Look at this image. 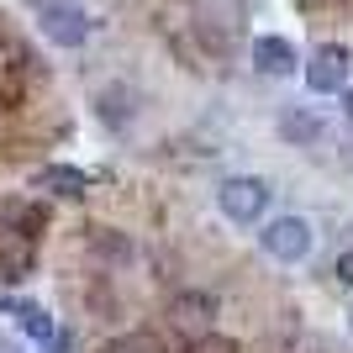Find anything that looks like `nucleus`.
<instances>
[{"label": "nucleus", "mask_w": 353, "mask_h": 353, "mask_svg": "<svg viewBox=\"0 0 353 353\" xmlns=\"http://www.w3.org/2000/svg\"><path fill=\"white\" fill-rule=\"evenodd\" d=\"M0 353H21V348H16V343H6V338H0Z\"/></svg>", "instance_id": "nucleus-14"}, {"label": "nucleus", "mask_w": 353, "mask_h": 353, "mask_svg": "<svg viewBox=\"0 0 353 353\" xmlns=\"http://www.w3.org/2000/svg\"><path fill=\"white\" fill-rule=\"evenodd\" d=\"M90 174L85 169H74V163H48L37 169V190H53V195H85Z\"/></svg>", "instance_id": "nucleus-9"}, {"label": "nucleus", "mask_w": 353, "mask_h": 353, "mask_svg": "<svg viewBox=\"0 0 353 353\" xmlns=\"http://www.w3.org/2000/svg\"><path fill=\"white\" fill-rule=\"evenodd\" d=\"M11 311H16V327H21V332H27L32 343H43V348H53V353H59V348H69V338H63L59 327H53V316H48L43 306H27V301H16Z\"/></svg>", "instance_id": "nucleus-7"}, {"label": "nucleus", "mask_w": 353, "mask_h": 353, "mask_svg": "<svg viewBox=\"0 0 353 353\" xmlns=\"http://www.w3.org/2000/svg\"><path fill=\"white\" fill-rule=\"evenodd\" d=\"M216 206H221V216L237 221V227L264 221V211H269V185H264L259 174H232V179H221Z\"/></svg>", "instance_id": "nucleus-1"}, {"label": "nucleus", "mask_w": 353, "mask_h": 353, "mask_svg": "<svg viewBox=\"0 0 353 353\" xmlns=\"http://www.w3.org/2000/svg\"><path fill=\"white\" fill-rule=\"evenodd\" d=\"M105 353H163V348H159V338H153V332H132V338L111 343Z\"/></svg>", "instance_id": "nucleus-10"}, {"label": "nucleus", "mask_w": 353, "mask_h": 353, "mask_svg": "<svg viewBox=\"0 0 353 353\" xmlns=\"http://www.w3.org/2000/svg\"><path fill=\"white\" fill-rule=\"evenodd\" d=\"M343 111H348V117H353V90H343Z\"/></svg>", "instance_id": "nucleus-13"}, {"label": "nucleus", "mask_w": 353, "mask_h": 353, "mask_svg": "<svg viewBox=\"0 0 353 353\" xmlns=\"http://www.w3.org/2000/svg\"><path fill=\"white\" fill-rule=\"evenodd\" d=\"M195 353H237V343L216 338V332H206V338H195Z\"/></svg>", "instance_id": "nucleus-11"}, {"label": "nucleus", "mask_w": 353, "mask_h": 353, "mask_svg": "<svg viewBox=\"0 0 353 353\" xmlns=\"http://www.w3.org/2000/svg\"><path fill=\"white\" fill-rule=\"evenodd\" d=\"M211 316H216V301H211L206 290H185V295L169 301V322H174L179 332H190V338H206Z\"/></svg>", "instance_id": "nucleus-5"}, {"label": "nucleus", "mask_w": 353, "mask_h": 353, "mask_svg": "<svg viewBox=\"0 0 353 353\" xmlns=\"http://www.w3.org/2000/svg\"><path fill=\"white\" fill-rule=\"evenodd\" d=\"M259 248H264L269 259H280V264H301V259L311 253V221L306 216H274V221H264Z\"/></svg>", "instance_id": "nucleus-2"}, {"label": "nucleus", "mask_w": 353, "mask_h": 353, "mask_svg": "<svg viewBox=\"0 0 353 353\" xmlns=\"http://www.w3.org/2000/svg\"><path fill=\"white\" fill-rule=\"evenodd\" d=\"M338 280L353 290V248H343V253H338Z\"/></svg>", "instance_id": "nucleus-12"}, {"label": "nucleus", "mask_w": 353, "mask_h": 353, "mask_svg": "<svg viewBox=\"0 0 353 353\" xmlns=\"http://www.w3.org/2000/svg\"><path fill=\"white\" fill-rule=\"evenodd\" d=\"M306 85L316 90V95L348 85V48H343V43H322V48H316L311 63H306Z\"/></svg>", "instance_id": "nucleus-4"}, {"label": "nucleus", "mask_w": 353, "mask_h": 353, "mask_svg": "<svg viewBox=\"0 0 353 353\" xmlns=\"http://www.w3.org/2000/svg\"><path fill=\"white\" fill-rule=\"evenodd\" d=\"M253 63H259V74H295L301 69V53H295L290 37H259L253 43Z\"/></svg>", "instance_id": "nucleus-6"}, {"label": "nucleus", "mask_w": 353, "mask_h": 353, "mask_svg": "<svg viewBox=\"0 0 353 353\" xmlns=\"http://www.w3.org/2000/svg\"><path fill=\"white\" fill-rule=\"evenodd\" d=\"M37 27L53 48H79L90 37V16L74 0H48V6H37Z\"/></svg>", "instance_id": "nucleus-3"}, {"label": "nucleus", "mask_w": 353, "mask_h": 353, "mask_svg": "<svg viewBox=\"0 0 353 353\" xmlns=\"http://www.w3.org/2000/svg\"><path fill=\"white\" fill-rule=\"evenodd\" d=\"M280 137L295 148H311V143H322V117L316 111H306V105H290L280 117Z\"/></svg>", "instance_id": "nucleus-8"}]
</instances>
